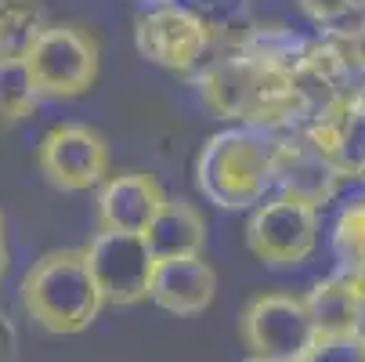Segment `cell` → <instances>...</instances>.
<instances>
[{"label":"cell","mask_w":365,"mask_h":362,"mask_svg":"<svg viewBox=\"0 0 365 362\" xmlns=\"http://www.w3.org/2000/svg\"><path fill=\"white\" fill-rule=\"evenodd\" d=\"M195 87L206 109L221 120H232L235 127L260 134H286L304 127V98L297 76L239 47L206 66L195 76Z\"/></svg>","instance_id":"cell-1"},{"label":"cell","mask_w":365,"mask_h":362,"mask_svg":"<svg viewBox=\"0 0 365 362\" xmlns=\"http://www.w3.org/2000/svg\"><path fill=\"white\" fill-rule=\"evenodd\" d=\"M272 141L275 134L250 127H225L206 138L195 156V185L206 203L221 211H253L257 203H264L275 192Z\"/></svg>","instance_id":"cell-2"},{"label":"cell","mask_w":365,"mask_h":362,"mask_svg":"<svg viewBox=\"0 0 365 362\" xmlns=\"http://www.w3.org/2000/svg\"><path fill=\"white\" fill-rule=\"evenodd\" d=\"M22 304L47 333H83L106 308L83 250H51L22 276Z\"/></svg>","instance_id":"cell-3"},{"label":"cell","mask_w":365,"mask_h":362,"mask_svg":"<svg viewBox=\"0 0 365 362\" xmlns=\"http://www.w3.org/2000/svg\"><path fill=\"white\" fill-rule=\"evenodd\" d=\"M246 243L272 268L304 265L319 246V211L300 199L268 196L246 221Z\"/></svg>","instance_id":"cell-4"},{"label":"cell","mask_w":365,"mask_h":362,"mask_svg":"<svg viewBox=\"0 0 365 362\" xmlns=\"http://www.w3.org/2000/svg\"><path fill=\"white\" fill-rule=\"evenodd\" d=\"M26 66L43 98H80L98 80V44L76 26L51 22L26 55Z\"/></svg>","instance_id":"cell-5"},{"label":"cell","mask_w":365,"mask_h":362,"mask_svg":"<svg viewBox=\"0 0 365 362\" xmlns=\"http://www.w3.org/2000/svg\"><path fill=\"white\" fill-rule=\"evenodd\" d=\"M239 333L250 355L275 358V362H300L304 351L319 337L304 297H293V293L253 297L239 319Z\"/></svg>","instance_id":"cell-6"},{"label":"cell","mask_w":365,"mask_h":362,"mask_svg":"<svg viewBox=\"0 0 365 362\" xmlns=\"http://www.w3.org/2000/svg\"><path fill=\"white\" fill-rule=\"evenodd\" d=\"M83 257L91 265V276L106 297V304L130 308L152 297V276H155V257L145 243V236L127 232H98Z\"/></svg>","instance_id":"cell-7"},{"label":"cell","mask_w":365,"mask_h":362,"mask_svg":"<svg viewBox=\"0 0 365 362\" xmlns=\"http://www.w3.org/2000/svg\"><path fill=\"white\" fill-rule=\"evenodd\" d=\"M210 40H214L210 22L185 4L141 11L134 22L138 55L170 73H192L210 51Z\"/></svg>","instance_id":"cell-8"},{"label":"cell","mask_w":365,"mask_h":362,"mask_svg":"<svg viewBox=\"0 0 365 362\" xmlns=\"http://www.w3.org/2000/svg\"><path fill=\"white\" fill-rule=\"evenodd\" d=\"M36 167L62 192H87L94 185H106L109 141L83 124H58L40 138Z\"/></svg>","instance_id":"cell-9"},{"label":"cell","mask_w":365,"mask_h":362,"mask_svg":"<svg viewBox=\"0 0 365 362\" xmlns=\"http://www.w3.org/2000/svg\"><path fill=\"white\" fill-rule=\"evenodd\" d=\"M344 181H347L344 171L315 141H307L300 131L275 134V141H272V185H275V196L300 199V203L319 211V206L336 199Z\"/></svg>","instance_id":"cell-10"},{"label":"cell","mask_w":365,"mask_h":362,"mask_svg":"<svg viewBox=\"0 0 365 362\" xmlns=\"http://www.w3.org/2000/svg\"><path fill=\"white\" fill-rule=\"evenodd\" d=\"M170 196L160 188L152 174H113L106 178L98 192V225L101 232H127V236H145L155 214L163 211Z\"/></svg>","instance_id":"cell-11"},{"label":"cell","mask_w":365,"mask_h":362,"mask_svg":"<svg viewBox=\"0 0 365 362\" xmlns=\"http://www.w3.org/2000/svg\"><path fill=\"white\" fill-rule=\"evenodd\" d=\"M217 293V272L206 257H170L155 261L152 276V304L170 316H199L210 308Z\"/></svg>","instance_id":"cell-12"},{"label":"cell","mask_w":365,"mask_h":362,"mask_svg":"<svg viewBox=\"0 0 365 362\" xmlns=\"http://www.w3.org/2000/svg\"><path fill=\"white\" fill-rule=\"evenodd\" d=\"M145 243H148L155 261H170V257H202L206 221L188 199H167L163 211L148 225Z\"/></svg>","instance_id":"cell-13"},{"label":"cell","mask_w":365,"mask_h":362,"mask_svg":"<svg viewBox=\"0 0 365 362\" xmlns=\"http://www.w3.org/2000/svg\"><path fill=\"white\" fill-rule=\"evenodd\" d=\"M311 323H315L319 337H347V333H361V308L351 293V286L344 283L340 272L319 279L304 297Z\"/></svg>","instance_id":"cell-14"},{"label":"cell","mask_w":365,"mask_h":362,"mask_svg":"<svg viewBox=\"0 0 365 362\" xmlns=\"http://www.w3.org/2000/svg\"><path fill=\"white\" fill-rule=\"evenodd\" d=\"M47 26L40 0H0V59H26Z\"/></svg>","instance_id":"cell-15"},{"label":"cell","mask_w":365,"mask_h":362,"mask_svg":"<svg viewBox=\"0 0 365 362\" xmlns=\"http://www.w3.org/2000/svg\"><path fill=\"white\" fill-rule=\"evenodd\" d=\"M311 47H315V40H307L286 26H253L242 40H239V51H246V55H257V59H264V62H275L289 73H297L307 55H311Z\"/></svg>","instance_id":"cell-16"},{"label":"cell","mask_w":365,"mask_h":362,"mask_svg":"<svg viewBox=\"0 0 365 362\" xmlns=\"http://www.w3.org/2000/svg\"><path fill=\"white\" fill-rule=\"evenodd\" d=\"M40 87L26 59H0V120H26L40 106Z\"/></svg>","instance_id":"cell-17"},{"label":"cell","mask_w":365,"mask_h":362,"mask_svg":"<svg viewBox=\"0 0 365 362\" xmlns=\"http://www.w3.org/2000/svg\"><path fill=\"white\" fill-rule=\"evenodd\" d=\"M322 44L333 51V59L340 62V69L351 76V84L358 91L365 84V19L326 29L322 33Z\"/></svg>","instance_id":"cell-18"},{"label":"cell","mask_w":365,"mask_h":362,"mask_svg":"<svg viewBox=\"0 0 365 362\" xmlns=\"http://www.w3.org/2000/svg\"><path fill=\"white\" fill-rule=\"evenodd\" d=\"M333 253L340 265L365 261V196L351 199L333 221Z\"/></svg>","instance_id":"cell-19"},{"label":"cell","mask_w":365,"mask_h":362,"mask_svg":"<svg viewBox=\"0 0 365 362\" xmlns=\"http://www.w3.org/2000/svg\"><path fill=\"white\" fill-rule=\"evenodd\" d=\"M300 362H365V333L347 337H315Z\"/></svg>","instance_id":"cell-20"},{"label":"cell","mask_w":365,"mask_h":362,"mask_svg":"<svg viewBox=\"0 0 365 362\" xmlns=\"http://www.w3.org/2000/svg\"><path fill=\"white\" fill-rule=\"evenodd\" d=\"M297 4L322 33L333 29V26H344L347 15L354 11V0H297Z\"/></svg>","instance_id":"cell-21"},{"label":"cell","mask_w":365,"mask_h":362,"mask_svg":"<svg viewBox=\"0 0 365 362\" xmlns=\"http://www.w3.org/2000/svg\"><path fill=\"white\" fill-rule=\"evenodd\" d=\"M336 272L344 276V283L351 286V293L361 308V333H365V261L361 265H336Z\"/></svg>","instance_id":"cell-22"},{"label":"cell","mask_w":365,"mask_h":362,"mask_svg":"<svg viewBox=\"0 0 365 362\" xmlns=\"http://www.w3.org/2000/svg\"><path fill=\"white\" fill-rule=\"evenodd\" d=\"M11 351H15V330H11L8 316L0 312V362H8V358H11Z\"/></svg>","instance_id":"cell-23"},{"label":"cell","mask_w":365,"mask_h":362,"mask_svg":"<svg viewBox=\"0 0 365 362\" xmlns=\"http://www.w3.org/2000/svg\"><path fill=\"white\" fill-rule=\"evenodd\" d=\"M138 4H141L145 11H155V8H170V4H178V0H138Z\"/></svg>","instance_id":"cell-24"},{"label":"cell","mask_w":365,"mask_h":362,"mask_svg":"<svg viewBox=\"0 0 365 362\" xmlns=\"http://www.w3.org/2000/svg\"><path fill=\"white\" fill-rule=\"evenodd\" d=\"M4 272H8V243L0 236V283H4Z\"/></svg>","instance_id":"cell-25"},{"label":"cell","mask_w":365,"mask_h":362,"mask_svg":"<svg viewBox=\"0 0 365 362\" xmlns=\"http://www.w3.org/2000/svg\"><path fill=\"white\" fill-rule=\"evenodd\" d=\"M246 362H275V358H260V355H250Z\"/></svg>","instance_id":"cell-26"},{"label":"cell","mask_w":365,"mask_h":362,"mask_svg":"<svg viewBox=\"0 0 365 362\" xmlns=\"http://www.w3.org/2000/svg\"><path fill=\"white\" fill-rule=\"evenodd\" d=\"M354 11H365V0H354Z\"/></svg>","instance_id":"cell-27"},{"label":"cell","mask_w":365,"mask_h":362,"mask_svg":"<svg viewBox=\"0 0 365 362\" xmlns=\"http://www.w3.org/2000/svg\"><path fill=\"white\" fill-rule=\"evenodd\" d=\"M0 236H4V214H0Z\"/></svg>","instance_id":"cell-28"}]
</instances>
